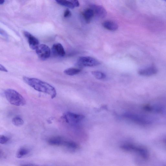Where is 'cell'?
Masks as SVG:
<instances>
[{
	"label": "cell",
	"instance_id": "obj_3",
	"mask_svg": "<svg viewBox=\"0 0 166 166\" xmlns=\"http://www.w3.org/2000/svg\"><path fill=\"white\" fill-rule=\"evenodd\" d=\"M77 64L80 67H92L99 65L100 62L93 57H81L78 59Z\"/></svg>",
	"mask_w": 166,
	"mask_h": 166
},
{
	"label": "cell",
	"instance_id": "obj_22",
	"mask_svg": "<svg viewBox=\"0 0 166 166\" xmlns=\"http://www.w3.org/2000/svg\"><path fill=\"white\" fill-rule=\"evenodd\" d=\"M4 1H3V0H1V1H0V4L2 5L4 3Z\"/></svg>",
	"mask_w": 166,
	"mask_h": 166
},
{
	"label": "cell",
	"instance_id": "obj_5",
	"mask_svg": "<svg viewBox=\"0 0 166 166\" xmlns=\"http://www.w3.org/2000/svg\"><path fill=\"white\" fill-rule=\"evenodd\" d=\"M38 57L42 60H46L49 58L51 54L50 48L45 44H41L36 50Z\"/></svg>",
	"mask_w": 166,
	"mask_h": 166
},
{
	"label": "cell",
	"instance_id": "obj_16",
	"mask_svg": "<svg viewBox=\"0 0 166 166\" xmlns=\"http://www.w3.org/2000/svg\"><path fill=\"white\" fill-rule=\"evenodd\" d=\"M12 121L14 125L16 126H21L24 124L23 120L19 116H17L14 117Z\"/></svg>",
	"mask_w": 166,
	"mask_h": 166
},
{
	"label": "cell",
	"instance_id": "obj_14",
	"mask_svg": "<svg viewBox=\"0 0 166 166\" xmlns=\"http://www.w3.org/2000/svg\"><path fill=\"white\" fill-rule=\"evenodd\" d=\"M81 71L80 69L76 68H70L66 69L64 72L66 74L69 76H73L79 73Z\"/></svg>",
	"mask_w": 166,
	"mask_h": 166
},
{
	"label": "cell",
	"instance_id": "obj_19",
	"mask_svg": "<svg viewBox=\"0 0 166 166\" xmlns=\"http://www.w3.org/2000/svg\"><path fill=\"white\" fill-rule=\"evenodd\" d=\"M72 13L71 11L68 9H66L64 12V16L65 18H67L71 16Z\"/></svg>",
	"mask_w": 166,
	"mask_h": 166
},
{
	"label": "cell",
	"instance_id": "obj_12",
	"mask_svg": "<svg viewBox=\"0 0 166 166\" xmlns=\"http://www.w3.org/2000/svg\"><path fill=\"white\" fill-rule=\"evenodd\" d=\"M102 25L105 28L111 31H115L118 28V25L112 21L107 20L102 23Z\"/></svg>",
	"mask_w": 166,
	"mask_h": 166
},
{
	"label": "cell",
	"instance_id": "obj_15",
	"mask_svg": "<svg viewBox=\"0 0 166 166\" xmlns=\"http://www.w3.org/2000/svg\"><path fill=\"white\" fill-rule=\"evenodd\" d=\"M29 153V150L25 148H21L18 151L16 157L18 158H22L27 155Z\"/></svg>",
	"mask_w": 166,
	"mask_h": 166
},
{
	"label": "cell",
	"instance_id": "obj_6",
	"mask_svg": "<svg viewBox=\"0 0 166 166\" xmlns=\"http://www.w3.org/2000/svg\"><path fill=\"white\" fill-rule=\"evenodd\" d=\"M90 6L94 11V15L98 17L103 18L107 16V11L103 6L95 4H91Z\"/></svg>",
	"mask_w": 166,
	"mask_h": 166
},
{
	"label": "cell",
	"instance_id": "obj_10",
	"mask_svg": "<svg viewBox=\"0 0 166 166\" xmlns=\"http://www.w3.org/2000/svg\"><path fill=\"white\" fill-rule=\"evenodd\" d=\"M56 2L59 5L72 9H74L75 7H77L80 6L79 2L76 0L72 1H66V0H56Z\"/></svg>",
	"mask_w": 166,
	"mask_h": 166
},
{
	"label": "cell",
	"instance_id": "obj_7",
	"mask_svg": "<svg viewBox=\"0 0 166 166\" xmlns=\"http://www.w3.org/2000/svg\"><path fill=\"white\" fill-rule=\"evenodd\" d=\"M24 34L28 41L30 47L32 50H36L39 45L38 39L27 31H24Z\"/></svg>",
	"mask_w": 166,
	"mask_h": 166
},
{
	"label": "cell",
	"instance_id": "obj_8",
	"mask_svg": "<svg viewBox=\"0 0 166 166\" xmlns=\"http://www.w3.org/2000/svg\"><path fill=\"white\" fill-rule=\"evenodd\" d=\"M52 53L55 57H62L65 56V52L63 46L60 43L54 44L52 48Z\"/></svg>",
	"mask_w": 166,
	"mask_h": 166
},
{
	"label": "cell",
	"instance_id": "obj_21",
	"mask_svg": "<svg viewBox=\"0 0 166 166\" xmlns=\"http://www.w3.org/2000/svg\"><path fill=\"white\" fill-rule=\"evenodd\" d=\"M0 70L1 71L5 72H8V71L7 70L3 65L1 64L0 65Z\"/></svg>",
	"mask_w": 166,
	"mask_h": 166
},
{
	"label": "cell",
	"instance_id": "obj_4",
	"mask_svg": "<svg viewBox=\"0 0 166 166\" xmlns=\"http://www.w3.org/2000/svg\"><path fill=\"white\" fill-rule=\"evenodd\" d=\"M62 117L67 123L74 124L82 120L85 118V116L83 115L68 112L65 113Z\"/></svg>",
	"mask_w": 166,
	"mask_h": 166
},
{
	"label": "cell",
	"instance_id": "obj_20",
	"mask_svg": "<svg viewBox=\"0 0 166 166\" xmlns=\"http://www.w3.org/2000/svg\"><path fill=\"white\" fill-rule=\"evenodd\" d=\"M20 166H43L32 164H20Z\"/></svg>",
	"mask_w": 166,
	"mask_h": 166
},
{
	"label": "cell",
	"instance_id": "obj_18",
	"mask_svg": "<svg viewBox=\"0 0 166 166\" xmlns=\"http://www.w3.org/2000/svg\"><path fill=\"white\" fill-rule=\"evenodd\" d=\"M10 140L9 138L4 135L0 136V143L4 144L7 143Z\"/></svg>",
	"mask_w": 166,
	"mask_h": 166
},
{
	"label": "cell",
	"instance_id": "obj_1",
	"mask_svg": "<svg viewBox=\"0 0 166 166\" xmlns=\"http://www.w3.org/2000/svg\"><path fill=\"white\" fill-rule=\"evenodd\" d=\"M24 82L36 90L50 95L52 99L56 97L57 91L56 89L48 83L39 79L24 77Z\"/></svg>",
	"mask_w": 166,
	"mask_h": 166
},
{
	"label": "cell",
	"instance_id": "obj_17",
	"mask_svg": "<svg viewBox=\"0 0 166 166\" xmlns=\"http://www.w3.org/2000/svg\"><path fill=\"white\" fill-rule=\"evenodd\" d=\"M94 76L98 79H103L106 78V75L101 72L96 71L92 72Z\"/></svg>",
	"mask_w": 166,
	"mask_h": 166
},
{
	"label": "cell",
	"instance_id": "obj_13",
	"mask_svg": "<svg viewBox=\"0 0 166 166\" xmlns=\"http://www.w3.org/2000/svg\"><path fill=\"white\" fill-rule=\"evenodd\" d=\"M82 15L86 22L89 23L94 16V13L93 10L91 8L87 9L83 12Z\"/></svg>",
	"mask_w": 166,
	"mask_h": 166
},
{
	"label": "cell",
	"instance_id": "obj_2",
	"mask_svg": "<svg viewBox=\"0 0 166 166\" xmlns=\"http://www.w3.org/2000/svg\"><path fill=\"white\" fill-rule=\"evenodd\" d=\"M4 93L7 100L11 104L17 106H23L26 104L25 99L15 90L11 89H6Z\"/></svg>",
	"mask_w": 166,
	"mask_h": 166
},
{
	"label": "cell",
	"instance_id": "obj_9",
	"mask_svg": "<svg viewBox=\"0 0 166 166\" xmlns=\"http://www.w3.org/2000/svg\"><path fill=\"white\" fill-rule=\"evenodd\" d=\"M66 140L63 137L56 136L50 138L47 142L48 144L52 146H64Z\"/></svg>",
	"mask_w": 166,
	"mask_h": 166
},
{
	"label": "cell",
	"instance_id": "obj_11",
	"mask_svg": "<svg viewBox=\"0 0 166 166\" xmlns=\"http://www.w3.org/2000/svg\"><path fill=\"white\" fill-rule=\"evenodd\" d=\"M158 72L157 68L154 66H151L147 68L141 69L138 73L143 76H150L157 73Z\"/></svg>",
	"mask_w": 166,
	"mask_h": 166
}]
</instances>
